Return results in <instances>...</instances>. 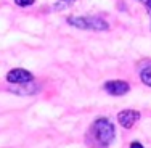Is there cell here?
Returning <instances> with one entry per match:
<instances>
[{
	"instance_id": "obj_1",
	"label": "cell",
	"mask_w": 151,
	"mask_h": 148,
	"mask_svg": "<svg viewBox=\"0 0 151 148\" xmlns=\"http://www.w3.org/2000/svg\"><path fill=\"white\" fill-rule=\"evenodd\" d=\"M116 139V127L108 118H96L87 132V145L90 148H108Z\"/></svg>"
},
{
	"instance_id": "obj_2",
	"label": "cell",
	"mask_w": 151,
	"mask_h": 148,
	"mask_svg": "<svg viewBox=\"0 0 151 148\" xmlns=\"http://www.w3.org/2000/svg\"><path fill=\"white\" fill-rule=\"evenodd\" d=\"M68 23L74 27L79 29H85V31H108L109 24L101 18H95V16H69Z\"/></svg>"
},
{
	"instance_id": "obj_3",
	"label": "cell",
	"mask_w": 151,
	"mask_h": 148,
	"mask_svg": "<svg viewBox=\"0 0 151 148\" xmlns=\"http://www.w3.org/2000/svg\"><path fill=\"white\" fill-rule=\"evenodd\" d=\"M6 81H8L10 84L23 85V84H31V82L34 81V76H32V73H29L27 69L16 68V69H12L6 74Z\"/></svg>"
},
{
	"instance_id": "obj_4",
	"label": "cell",
	"mask_w": 151,
	"mask_h": 148,
	"mask_svg": "<svg viewBox=\"0 0 151 148\" xmlns=\"http://www.w3.org/2000/svg\"><path fill=\"white\" fill-rule=\"evenodd\" d=\"M103 89H105L106 93H109V95L121 97V95H125V93H129V90H130V85H129V82H125V81L116 79V81H108V82H105Z\"/></svg>"
},
{
	"instance_id": "obj_5",
	"label": "cell",
	"mask_w": 151,
	"mask_h": 148,
	"mask_svg": "<svg viewBox=\"0 0 151 148\" xmlns=\"http://www.w3.org/2000/svg\"><path fill=\"white\" fill-rule=\"evenodd\" d=\"M140 118H142L140 111H135V110H122L117 113V122L124 129H132Z\"/></svg>"
},
{
	"instance_id": "obj_6",
	"label": "cell",
	"mask_w": 151,
	"mask_h": 148,
	"mask_svg": "<svg viewBox=\"0 0 151 148\" xmlns=\"http://www.w3.org/2000/svg\"><path fill=\"white\" fill-rule=\"evenodd\" d=\"M140 77H142L143 84L151 87V68H145V69L140 71Z\"/></svg>"
},
{
	"instance_id": "obj_7",
	"label": "cell",
	"mask_w": 151,
	"mask_h": 148,
	"mask_svg": "<svg viewBox=\"0 0 151 148\" xmlns=\"http://www.w3.org/2000/svg\"><path fill=\"white\" fill-rule=\"evenodd\" d=\"M34 2L35 0H15V3L18 6H31V5H34Z\"/></svg>"
},
{
	"instance_id": "obj_8",
	"label": "cell",
	"mask_w": 151,
	"mask_h": 148,
	"mask_svg": "<svg viewBox=\"0 0 151 148\" xmlns=\"http://www.w3.org/2000/svg\"><path fill=\"white\" fill-rule=\"evenodd\" d=\"M138 2L145 5V8L148 10V13H150V16H151V0H138Z\"/></svg>"
},
{
	"instance_id": "obj_9",
	"label": "cell",
	"mask_w": 151,
	"mask_h": 148,
	"mask_svg": "<svg viewBox=\"0 0 151 148\" xmlns=\"http://www.w3.org/2000/svg\"><path fill=\"white\" fill-rule=\"evenodd\" d=\"M129 148H145V147H143L140 142H137V140H135V142L130 143V147H129Z\"/></svg>"
}]
</instances>
